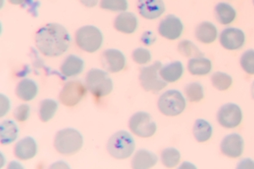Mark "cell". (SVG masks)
<instances>
[{"instance_id": "6da1fadb", "label": "cell", "mask_w": 254, "mask_h": 169, "mask_svg": "<svg viewBox=\"0 0 254 169\" xmlns=\"http://www.w3.org/2000/svg\"><path fill=\"white\" fill-rule=\"evenodd\" d=\"M35 42L37 49L42 55L56 57L67 51L71 39L64 26L60 24H48L39 29Z\"/></svg>"}, {"instance_id": "d6986e66", "label": "cell", "mask_w": 254, "mask_h": 169, "mask_svg": "<svg viewBox=\"0 0 254 169\" xmlns=\"http://www.w3.org/2000/svg\"><path fill=\"white\" fill-rule=\"evenodd\" d=\"M84 62L80 57L76 56H68L61 66V72L67 77L76 76L82 73Z\"/></svg>"}, {"instance_id": "f1b7e54d", "label": "cell", "mask_w": 254, "mask_h": 169, "mask_svg": "<svg viewBox=\"0 0 254 169\" xmlns=\"http://www.w3.org/2000/svg\"><path fill=\"white\" fill-rule=\"evenodd\" d=\"M211 83L217 90L224 91L232 86V77L226 73L216 72L211 76Z\"/></svg>"}, {"instance_id": "44dd1931", "label": "cell", "mask_w": 254, "mask_h": 169, "mask_svg": "<svg viewBox=\"0 0 254 169\" xmlns=\"http://www.w3.org/2000/svg\"><path fill=\"white\" fill-rule=\"evenodd\" d=\"M183 65L181 61H173L162 67L160 71L161 78L167 83H175L182 77L183 74Z\"/></svg>"}, {"instance_id": "484cf974", "label": "cell", "mask_w": 254, "mask_h": 169, "mask_svg": "<svg viewBox=\"0 0 254 169\" xmlns=\"http://www.w3.org/2000/svg\"><path fill=\"white\" fill-rule=\"evenodd\" d=\"M19 133V129L13 121H4L0 125V139L1 144L8 145L13 142Z\"/></svg>"}, {"instance_id": "7402d4cb", "label": "cell", "mask_w": 254, "mask_h": 169, "mask_svg": "<svg viewBox=\"0 0 254 169\" xmlns=\"http://www.w3.org/2000/svg\"><path fill=\"white\" fill-rule=\"evenodd\" d=\"M188 69L191 75H208L212 69V62L205 57H194L189 60Z\"/></svg>"}, {"instance_id": "3957f363", "label": "cell", "mask_w": 254, "mask_h": 169, "mask_svg": "<svg viewBox=\"0 0 254 169\" xmlns=\"http://www.w3.org/2000/svg\"><path fill=\"white\" fill-rule=\"evenodd\" d=\"M135 149L134 139L130 133L120 131L114 133L107 143V150L113 158L124 160L129 158Z\"/></svg>"}, {"instance_id": "ffe728a7", "label": "cell", "mask_w": 254, "mask_h": 169, "mask_svg": "<svg viewBox=\"0 0 254 169\" xmlns=\"http://www.w3.org/2000/svg\"><path fill=\"white\" fill-rule=\"evenodd\" d=\"M195 37L202 43L210 44L217 39V27L212 23L208 21L202 22L195 29Z\"/></svg>"}, {"instance_id": "7a4b0ae2", "label": "cell", "mask_w": 254, "mask_h": 169, "mask_svg": "<svg viewBox=\"0 0 254 169\" xmlns=\"http://www.w3.org/2000/svg\"><path fill=\"white\" fill-rule=\"evenodd\" d=\"M82 139L81 133L75 129L67 128L57 132L55 138V148L63 155H73L82 148Z\"/></svg>"}, {"instance_id": "9a60e30c", "label": "cell", "mask_w": 254, "mask_h": 169, "mask_svg": "<svg viewBox=\"0 0 254 169\" xmlns=\"http://www.w3.org/2000/svg\"><path fill=\"white\" fill-rule=\"evenodd\" d=\"M138 10L145 19H157L164 13V2L163 0H138Z\"/></svg>"}, {"instance_id": "4316f807", "label": "cell", "mask_w": 254, "mask_h": 169, "mask_svg": "<svg viewBox=\"0 0 254 169\" xmlns=\"http://www.w3.org/2000/svg\"><path fill=\"white\" fill-rule=\"evenodd\" d=\"M58 105L55 100L45 99L41 102L39 109V116L42 122H48L55 116Z\"/></svg>"}, {"instance_id": "2e32d148", "label": "cell", "mask_w": 254, "mask_h": 169, "mask_svg": "<svg viewBox=\"0 0 254 169\" xmlns=\"http://www.w3.org/2000/svg\"><path fill=\"white\" fill-rule=\"evenodd\" d=\"M37 154V144L33 138L26 137L16 144L14 155L20 161L34 158Z\"/></svg>"}, {"instance_id": "7c38bea8", "label": "cell", "mask_w": 254, "mask_h": 169, "mask_svg": "<svg viewBox=\"0 0 254 169\" xmlns=\"http://www.w3.org/2000/svg\"><path fill=\"white\" fill-rule=\"evenodd\" d=\"M221 45L227 50L241 49L246 42V35L243 31L235 27H228L222 31L219 37Z\"/></svg>"}, {"instance_id": "8fae6325", "label": "cell", "mask_w": 254, "mask_h": 169, "mask_svg": "<svg viewBox=\"0 0 254 169\" xmlns=\"http://www.w3.org/2000/svg\"><path fill=\"white\" fill-rule=\"evenodd\" d=\"M245 143L242 136L232 133L225 136L220 145L222 154L230 158H239L243 154Z\"/></svg>"}, {"instance_id": "52a82bcc", "label": "cell", "mask_w": 254, "mask_h": 169, "mask_svg": "<svg viewBox=\"0 0 254 169\" xmlns=\"http://www.w3.org/2000/svg\"><path fill=\"white\" fill-rule=\"evenodd\" d=\"M161 68L162 64L161 61H155L153 65L140 69L139 81L144 90L158 92L167 87V82H165L160 75Z\"/></svg>"}, {"instance_id": "1f68e13d", "label": "cell", "mask_w": 254, "mask_h": 169, "mask_svg": "<svg viewBox=\"0 0 254 169\" xmlns=\"http://www.w3.org/2000/svg\"><path fill=\"white\" fill-rule=\"evenodd\" d=\"M240 65L246 73L249 75H254V49H249L242 55L240 59Z\"/></svg>"}, {"instance_id": "f35d334b", "label": "cell", "mask_w": 254, "mask_h": 169, "mask_svg": "<svg viewBox=\"0 0 254 169\" xmlns=\"http://www.w3.org/2000/svg\"><path fill=\"white\" fill-rule=\"evenodd\" d=\"M81 3L86 7H94L96 6L98 2V0H80Z\"/></svg>"}, {"instance_id": "ab89813d", "label": "cell", "mask_w": 254, "mask_h": 169, "mask_svg": "<svg viewBox=\"0 0 254 169\" xmlns=\"http://www.w3.org/2000/svg\"><path fill=\"white\" fill-rule=\"evenodd\" d=\"M9 2L11 4H23L25 2H26V0H9Z\"/></svg>"}, {"instance_id": "5bb4252c", "label": "cell", "mask_w": 254, "mask_h": 169, "mask_svg": "<svg viewBox=\"0 0 254 169\" xmlns=\"http://www.w3.org/2000/svg\"><path fill=\"white\" fill-rule=\"evenodd\" d=\"M102 65L110 73L120 72L125 68L126 57L120 50L107 49L102 55Z\"/></svg>"}, {"instance_id": "60d3db41", "label": "cell", "mask_w": 254, "mask_h": 169, "mask_svg": "<svg viewBox=\"0 0 254 169\" xmlns=\"http://www.w3.org/2000/svg\"><path fill=\"white\" fill-rule=\"evenodd\" d=\"M252 95H253V98L254 99V82L253 83V85H252Z\"/></svg>"}, {"instance_id": "74e56055", "label": "cell", "mask_w": 254, "mask_h": 169, "mask_svg": "<svg viewBox=\"0 0 254 169\" xmlns=\"http://www.w3.org/2000/svg\"><path fill=\"white\" fill-rule=\"evenodd\" d=\"M238 169H254V162L251 159H245L238 164Z\"/></svg>"}, {"instance_id": "ba28073f", "label": "cell", "mask_w": 254, "mask_h": 169, "mask_svg": "<svg viewBox=\"0 0 254 169\" xmlns=\"http://www.w3.org/2000/svg\"><path fill=\"white\" fill-rule=\"evenodd\" d=\"M129 128L135 135L140 138H150L156 132L157 126L150 114L138 112L130 118Z\"/></svg>"}, {"instance_id": "30bf717a", "label": "cell", "mask_w": 254, "mask_h": 169, "mask_svg": "<svg viewBox=\"0 0 254 169\" xmlns=\"http://www.w3.org/2000/svg\"><path fill=\"white\" fill-rule=\"evenodd\" d=\"M217 118L221 126L233 129L241 124L243 114L239 106L229 103L221 107L217 113Z\"/></svg>"}, {"instance_id": "9c48e42d", "label": "cell", "mask_w": 254, "mask_h": 169, "mask_svg": "<svg viewBox=\"0 0 254 169\" xmlns=\"http://www.w3.org/2000/svg\"><path fill=\"white\" fill-rule=\"evenodd\" d=\"M86 87L79 81H71L64 85L61 91L59 99L61 103L67 107L76 106L86 95Z\"/></svg>"}, {"instance_id": "277c9868", "label": "cell", "mask_w": 254, "mask_h": 169, "mask_svg": "<svg viewBox=\"0 0 254 169\" xmlns=\"http://www.w3.org/2000/svg\"><path fill=\"white\" fill-rule=\"evenodd\" d=\"M86 86L96 98H102L112 92L113 83L106 72L98 68H92L87 74Z\"/></svg>"}, {"instance_id": "83f0119b", "label": "cell", "mask_w": 254, "mask_h": 169, "mask_svg": "<svg viewBox=\"0 0 254 169\" xmlns=\"http://www.w3.org/2000/svg\"><path fill=\"white\" fill-rule=\"evenodd\" d=\"M180 159H181V154H180L179 151L176 148H173V147L166 148L161 153L162 164L168 169H172L178 165Z\"/></svg>"}, {"instance_id": "cb8c5ba5", "label": "cell", "mask_w": 254, "mask_h": 169, "mask_svg": "<svg viewBox=\"0 0 254 169\" xmlns=\"http://www.w3.org/2000/svg\"><path fill=\"white\" fill-rule=\"evenodd\" d=\"M213 133V129L208 121L199 118L194 122L193 134L197 142L203 143L208 141Z\"/></svg>"}, {"instance_id": "603a6c76", "label": "cell", "mask_w": 254, "mask_h": 169, "mask_svg": "<svg viewBox=\"0 0 254 169\" xmlns=\"http://www.w3.org/2000/svg\"><path fill=\"white\" fill-rule=\"evenodd\" d=\"M38 93L37 84L30 79H24L19 82L16 88L17 97L23 101L33 100Z\"/></svg>"}, {"instance_id": "d4e9b609", "label": "cell", "mask_w": 254, "mask_h": 169, "mask_svg": "<svg viewBox=\"0 0 254 169\" xmlns=\"http://www.w3.org/2000/svg\"><path fill=\"white\" fill-rule=\"evenodd\" d=\"M215 15L220 24L229 25L235 19V9L227 3H219L215 7Z\"/></svg>"}, {"instance_id": "836d02e7", "label": "cell", "mask_w": 254, "mask_h": 169, "mask_svg": "<svg viewBox=\"0 0 254 169\" xmlns=\"http://www.w3.org/2000/svg\"><path fill=\"white\" fill-rule=\"evenodd\" d=\"M151 53L147 49H135L132 52V59L136 63L146 64L151 60Z\"/></svg>"}, {"instance_id": "f546056e", "label": "cell", "mask_w": 254, "mask_h": 169, "mask_svg": "<svg viewBox=\"0 0 254 169\" xmlns=\"http://www.w3.org/2000/svg\"><path fill=\"white\" fill-rule=\"evenodd\" d=\"M185 94L187 96L188 100L191 103H198L204 97L203 88L198 83H189L185 87Z\"/></svg>"}, {"instance_id": "e0dca14e", "label": "cell", "mask_w": 254, "mask_h": 169, "mask_svg": "<svg viewBox=\"0 0 254 169\" xmlns=\"http://www.w3.org/2000/svg\"><path fill=\"white\" fill-rule=\"evenodd\" d=\"M114 27L124 34H132L138 27V19L133 13L126 11L117 16Z\"/></svg>"}, {"instance_id": "5b68a950", "label": "cell", "mask_w": 254, "mask_h": 169, "mask_svg": "<svg viewBox=\"0 0 254 169\" xmlns=\"http://www.w3.org/2000/svg\"><path fill=\"white\" fill-rule=\"evenodd\" d=\"M75 42L83 51L93 53L100 49L103 43V34L96 27L85 26L76 31Z\"/></svg>"}, {"instance_id": "d590c367", "label": "cell", "mask_w": 254, "mask_h": 169, "mask_svg": "<svg viewBox=\"0 0 254 169\" xmlns=\"http://www.w3.org/2000/svg\"><path fill=\"white\" fill-rule=\"evenodd\" d=\"M0 98H1V116H4L10 110V102L4 95H1Z\"/></svg>"}, {"instance_id": "ac0fdd59", "label": "cell", "mask_w": 254, "mask_h": 169, "mask_svg": "<svg viewBox=\"0 0 254 169\" xmlns=\"http://www.w3.org/2000/svg\"><path fill=\"white\" fill-rule=\"evenodd\" d=\"M158 158L155 154L146 150H139L135 154L131 167L135 169H146L153 168L157 164Z\"/></svg>"}, {"instance_id": "e575fe53", "label": "cell", "mask_w": 254, "mask_h": 169, "mask_svg": "<svg viewBox=\"0 0 254 169\" xmlns=\"http://www.w3.org/2000/svg\"><path fill=\"white\" fill-rule=\"evenodd\" d=\"M29 115H30V107L27 105H21L19 107H17L13 113V116L15 117L16 120L19 122L26 121Z\"/></svg>"}, {"instance_id": "8992f818", "label": "cell", "mask_w": 254, "mask_h": 169, "mask_svg": "<svg viewBox=\"0 0 254 169\" xmlns=\"http://www.w3.org/2000/svg\"><path fill=\"white\" fill-rule=\"evenodd\" d=\"M186 100L183 94L176 90L166 91L158 101V108L165 116H175L180 115L185 110Z\"/></svg>"}, {"instance_id": "d6a6232c", "label": "cell", "mask_w": 254, "mask_h": 169, "mask_svg": "<svg viewBox=\"0 0 254 169\" xmlns=\"http://www.w3.org/2000/svg\"><path fill=\"white\" fill-rule=\"evenodd\" d=\"M100 7L113 11H124L128 8L127 0H101Z\"/></svg>"}, {"instance_id": "b9f144b4", "label": "cell", "mask_w": 254, "mask_h": 169, "mask_svg": "<svg viewBox=\"0 0 254 169\" xmlns=\"http://www.w3.org/2000/svg\"></svg>"}, {"instance_id": "4dcf8cb0", "label": "cell", "mask_w": 254, "mask_h": 169, "mask_svg": "<svg viewBox=\"0 0 254 169\" xmlns=\"http://www.w3.org/2000/svg\"><path fill=\"white\" fill-rule=\"evenodd\" d=\"M178 51L183 56L186 57H202L203 54L199 50L198 48L193 42L190 41H183L178 45Z\"/></svg>"}, {"instance_id": "4fadbf2b", "label": "cell", "mask_w": 254, "mask_h": 169, "mask_svg": "<svg viewBox=\"0 0 254 169\" xmlns=\"http://www.w3.org/2000/svg\"><path fill=\"white\" fill-rule=\"evenodd\" d=\"M158 31L162 37L174 41L178 39L183 34V23L179 18L170 14L161 20Z\"/></svg>"}, {"instance_id": "8d00e7d4", "label": "cell", "mask_w": 254, "mask_h": 169, "mask_svg": "<svg viewBox=\"0 0 254 169\" xmlns=\"http://www.w3.org/2000/svg\"><path fill=\"white\" fill-rule=\"evenodd\" d=\"M141 40L145 45L149 46L152 45L153 42L156 41V37L154 36V34L152 32H146L143 34Z\"/></svg>"}]
</instances>
